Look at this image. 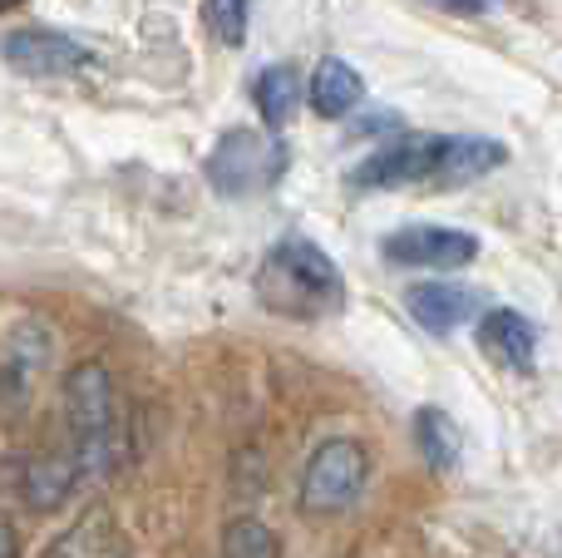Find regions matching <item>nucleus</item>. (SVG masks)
Listing matches in <instances>:
<instances>
[{
    "instance_id": "1",
    "label": "nucleus",
    "mask_w": 562,
    "mask_h": 558,
    "mask_svg": "<svg viewBox=\"0 0 562 558\" xmlns=\"http://www.w3.org/2000/svg\"><path fill=\"white\" fill-rule=\"evenodd\" d=\"M65 425L79 480H109L128 455V431L119 415L114 376L104 361H75L65 376Z\"/></svg>"
},
{
    "instance_id": "2",
    "label": "nucleus",
    "mask_w": 562,
    "mask_h": 558,
    "mask_svg": "<svg viewBox=\"0 0 562 558\" xmlns=\"http://www.w3.org/2000/svg\"><path fill=\"white\" fill-rule=\"evenodd\" d=\"M257 292H262V302L272 306V312L321 316L346 302V277L321 253V243H311V237H281L272 253L262 257Z\"/></svg>"
},
{
    "instance_id": "3",
    "label": "nucleus",
    "mask_w": 562,
    "mask_h": 558,
    "mask_svg": "<svg viewBox=\"0 0 562 558\" xmlns=\"http://www.w3.org/2000/svg\"><path fill=\"white\" fill-rule=\"evenodd\" d=\"M370 484V455L350 435H330L306 455V475H301V514H346L360 504Z\"/></svg>"
},
{
    "instance_id": "4",
    "label": "nucleus",
    "mask_w": 562,
    "mask_h": 558,
    "mask_svg": "<svg viewBox=\"0 0 562 558\" xmlns=\"http://www.w3.org/2000/svg\"><path fill=\"white\" fill-rule=\"evenodd\" d=\"M281 174V144L277 134H252V129H227L207 154V183L223 198H247L272 188Z\"/></svg>"
},
{
    "instance_id": "5",
    "label": "nucleus",
    "mask_w": 562,
    "mask_h": 558,
    "mask_svg": "<svg viewBox=\"0 0 562 558\" xmlns=\"http://www.w3.org/2000/svg\"><path fill=\"white\" fill-rule=\"evenodd\" d=\"M439 158H445V134H405L395 144L375 148L350 168V188H415L439 183Z\"/></svg>"
},
{
    "instance_id": "6",
    "label": "nucleus",
    "mask_w": 562,
    "mask_h": 558,
    "mask_svg": "<svg viewBox=\"0 0 562 558\" xmlns=\"http://www.w3.org/2000/svg\"><path fill=\"white\" fill-rule=\"evenodd\" d=\"M0 55L25 79H79L99 69L94 49L59 35V30H15V35L0 40Z\"/></svg>"
},
{
    "instance_id": "7",
    "label": "nucleus",
    "mask_w": 562,
    "mask_h": 558,
    "mask_svg": "<svg viewBox=\"0 0 562 558\" xmlns=\"http://www.w3.org/2000/svg\"><path fill=\"white\" fill-rule=\"evenodd\" d=\"M385 263L395 267H425V272H454L479 257V237L464 227H439V223H409L380 243Z\"/></svg>"
},
{
    "instance_id": "8",
    "label": "nucleus",
    "mask_w": 562,
    "mask_h": 558,
    "mask_svg": "<svg viewBox=\"0 0 562 558\" xmlns=\"http://www.w3.org/2000/svg\"><path fill=\"white\" fill-rule=\"evenodd\" d=\"M10 465V490L20 494V504L35 514H49L79 490V465L69 450L59 455H35V460H5Z\"/></svg>"
},
{
    "instance_id": "9",
    "label": "nucleus",
    "mask_w": 562,
    "mask_h": 558,
    "mask_svg": "<svg viewBox=\"0 0 562 558\" xmlns=\"http://www.w3.org/2000/svg\"><path fill=\"white\" fill-rule=\"evenodd\" d=\"M40 558H134V544L104 504H89L65 534H55L45 544Z\"/></svg>"
},
{
    "instance_id": "10",
    "label": "nucleus",
    "mask_w": 562,
    "mask_h": 558,
    "mask_svg": "<svg viewBox=\"0 0 562 558\" xmlns=\"http://www.w3.org/2000/svg\"><path fill=\"white\" fill-rule=\"evenodd\" d=\"M479 346H484V356L494 366H504V371H528L538 356V332L524 312L494 306V312L479 316Z\"/></svg>"
},
{
    "instance_id": "11",
    "label": "nucleus",
    "mask_w": 562,
    "mask_h": 558,
    "mask_svg": "<svg viewBox=\"0 0 562 558\" xmlns=\"http://www.w3.org/2000/svg\"><path fill=\"white\" fill-rule=\"evenodd\" d=\"M405 306H409V316H415L425 332L449 336L479 312V292L454 287V282H415L405 292Z\"/></svg>"
},
{
    "instance_id": "12",
    "label": "nucleus",
    "mask_w": 562,
    "mask_h": 558,
    "mask_svg": "<svg viewBox=\"0 0 562 558\" xmlns=\"http://www.w3.org/2000/svg\"><path fill=\"white\" fill-rule=\"evenodd\" d=\"M306 104L316 109L321 119H350L360 104H366V79H360V69L346 65L340 55H326L306 85Z\"/></svg>"
},
{
    "instance_id": "13",
    "label": "nucleus",
    "mask_w": 562,
    "mask_h": 558,
    "mask_svg": "<svg viewBox=\"0 0 562 558\" xmlns=\"http://www.w3.org/2000/svg\"><path fill=\"white\" fill-rule=\"evenodd\" d=\"M508 164V148L484 134H445V158H439V183H479L494 168Z\"/></svg>"
},
{
    "instance_id": "14",
    "label": "nucleus",
    "mask_w": 562,
    "mask_h": 558,
    "mask_svg": "<svg viewBox=\"0 0 562 558\" xmlns=\"http://www.w3.org/2000/svg\"><path fill=\"white\" fill-rule=\"evenodd\" d=\"M301 99H306V89H301L291 65H267L262 75H257V109H262V119H267V134H281V129L291 124Z\"/></svg>"
},
{
    "instance_id": "15",
    "label": "nucleus",
    "mask_w": 562,
    "mask_h": 558,
    "mask_svg": "<svg viewBox=\"0 0 562 558\" xmlns=\"http://www.w3.org/2000/svg\"><path fill=\"white\" fill-rule=\"evenodd\" d=\"M415 445H419V455H425L429 470L445 475V470L459 465V431L439 405H419L415 411Z\"/></svg>"
},
{
    "instance_id": "16",
    "label": "nucleus",
    "mask_w": 562,
    "mask_h": 558,
    "mask_svg": "<svg viewBox=\"0 0 562 558\" xmlns=\"http://www.w3.org/2000/svg\"><path fill=\"white\" fill-rule=\"evenodd\" d=\"M217 558H281V534L272 524L243 514V520H233L223 529V554Z\"/></svg>"
},
{
    "instance_id": "17",
    "label": "nucleus",
    "mask_w": 562,
    "mask_h": 558,
    "mask_svg": "<svg viewBox=\"0 0 562 558\" xmlns=\"http://www.w3.org/2000/svg\"><path fill=\"white\" fill-rule=\"evenodd\" d=\"M203 15H207V30L217 35V45L237 49L247 40V0H207Z\"/></svg>"
},
{
    "instance_id": "18",
    "label": "nucleus",
    "mask_w": 562,
    "mask_h": 558,
    "mask_svg": "<svg viewBox=\"0 0 562 558\" xmlns=\"http://www.w3.org/2000/svg\"><path fill=\"white\" fill-rule=\"evenodd\" d=\"M425 5H435L439 15H459V20L484 15V0H425Z\"/></svg>"
},
{
    "instance_id": "19",
    "label": "nucleus",
    "mask_w": 562,
    "mask_h": 558,
    "mask_svg": "<svg viewBox=\"0 0 562 558\" xmlns=\"http://www.w3.org/2000/svg\"><path fill=\"white\" fill-rule=\"evenodd\" d=\"M0 558H20V529L5 514H0Z\"/></svg>"
},
{
    "instance_id": "20",
    "label": "nucleus",
    "mask_w": 562,
    "mask_h": 558,
    "mask_svg": "<svg viewBox=\"0 0 562 558\" xmlns=\"http://www.w3.org/2000/svg\"><path fill=\"white\" fill-rule=\"evenodd\" d=\"M25 5V0H0V15H5V10H20Z\"/></svg>"
}]
</instances>
